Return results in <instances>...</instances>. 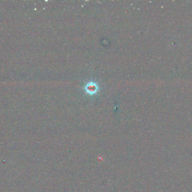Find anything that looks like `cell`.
<instances>
[{"mask_svg":"<svg viewBox=\"0 0 192 192\" xmlns=\"http://www.w3.org/2000/svg\"><path fill=\"white\" fill-rule=\"evenodd\" d=\"M85 90L87 93L89 94H94L98 90V86L95 83L90 82L85 87Z\"/></svg>","mask_w":192,"mask_h":192,"instance_id":"1","label":"cell"}]
</instances>
